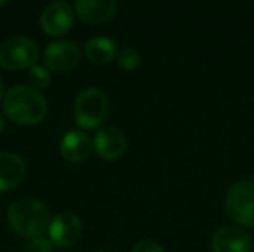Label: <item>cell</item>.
I'll list each match as a JSON object with an SVG mask.
<instances>
[{
  "instance_id": "1",
  "label": "cell",
  "mask_w": 254,
  "mask_h": 252,
  "mask_svg": "<svg viewBox=\"0 0 254 252\" xmlns=\"http://www.w3.org/2000/svg\"><path fill=\"white\" fill-rule=\"evenodd\" d=\"M3 110L16 125H36L45 119L48 104L36 88L16 85L4 95Z\"/></svg>"
},
{
  "instance_id": "2",
  "label": "cell",
  "mask_w": 254,
  "mask_h": 252,
  "mask_svg": "<svg viewBox=\"0 0 254 252\" xmlns=\"http://www.w3.org/2000/svg\"><path fill=\"white\" fill-rule=\"evenodd\" d=\"M7 221L18 235L33 239L42 236L49 227V211L37 199L21 198L10 205Z\"/></svg>"
},
{
  "instance_id": "3",
  "label": "cell",
  "mask_w": 254,
  "mask_h": 252,
  "mask_svg": "<svg viewBox=\"0 0 254 252\" xmlns=\"http://www.w3.org/2000/svg\"><path fill=\"white\" fill-rule=\"evenodd\" d=\"M225 209L237 226L254 229V181L243 180L232 184L225 196Z\"/></svg>"
},
{
  "instance_id": "4",
  "label": "cell",
  "mask_w": 254,
  "mask_h": 252,
  "mask_svg": "<svg viewBox=\"0 0 254 252\" xmlns=\"http://www.w3.org/2000/svg\"><path fill=\"white\" fill-rule=\"evenodd\" d=\"M109 111L107 97L95 88L82 91L74 102V119L82 129L98 128Z\"/></svg>"
},
{
  "instance_id": "5",
  "label": "cell",
  "mask_w": 254,
  "mask_h": 252,
  "mask_svg": "<svg viewBox=\"0 0 254 252\" xmlns=\"http://www.w3.org/2000/svg\"><path fill=\"white\" fill-rule=\"evenodd\" d=\"M37 45L25 36H12L0 45V65L6 70H24L36 65Z\"/></svg>"
},
{
  "instance_id": "6",
  "label": "cell",
  "mask_w": 254,
  "mask_h": 252,
  "mask_svg": "<svg viewBox=\"0 0 254 252\" xmlns=\"http://www.w3.org/2000/svg\"><path fill=\"white\" fill-rule=\"evenodd\" d=\"M49 239L60 248L71 247L82 236V223L71 212H61L49 223Z\"/></svg>"
},
{
  "instance_id": "7",
  "label": "cell",
  "mask_w": 254,
  "mask_h": 252,
  "mask_svg": "<svg viewBox=\"0 0 254 252\" xmlns=\"http://www.w3.org/2000/svg\"><path fill=\"white\" fill-rule=\"evenodd\" d=\"M80 59L77 45L68 40H58L49 43L43 50V61L52 71H67L73 68Z\"/></svg>"
},
{
  "instance_id": "8",
  "label": "cell",
  "mask_w": 254,
  "mask_h": 252,
  "mask_svg": "<svg viewBox=\"0 0 254 252\" xmlns=\"http://www.w3.org/2000/svg\"><path fill=\"white\" fill-rule=\"evenodd\" d=\"M74 21L71 7L64 1H55L46 6L40 15V27L48 36H61L67 33Z\"/></svg>"
},
{
  "instance_id": "9",
  "label": "cell",
  "mask_w": 254,
  "mask_h": 252,
  "mask_svg": "<svg viewBox=\"0 0 254 252\" xmlns=\"http://www.w3.org/2000/svg\"><path fill=\"white\" fill-rule=\"evenodd\" d=\"M250 235L240 226H223L211 239L213 252H252Z\"/></svg>"
},
{
  "instance_id": "10",
  "label": "cell",
  "mask_w": 254,
  "mask_h": 252,
  "mask_svg": "<svg viewBox=\"0 0 254 252\" xmlns=\"http://www.w3.org/2000/svg\"><path fill=\"white\" fill-rule=\"evenodd\" d=\"M94 149L101 159L116 160L127 150V138L124 132L115 126H106L95 134Z\"/></svg>"
},
{
  "instance_id": "11",
  "label": "cell",
  "mask_w": 254,
  "mask_h": 252,
  "mask_svg": "<svg viewBox=\"0 0 254 252\" xmlns=\"http://www.w3.org/2000/svg\"><path fill=\"white\" fill-rule=\"evenodd\" d=\"M92 149H94V143L91 141L89 135L82 131L67 132L60 143L61 156L73 163L83 162L85 159H88Z\"/></svg>"
},
{
  "instance_id": "12",
  "label": "cell",
  "mask_w": 254,
  "mask_h": 252,
  "mask_svg": "<svg viewBox=\"0 0 254 252\" xmlns=\"http://www.w3.org/2000/svg\"><path fill=\"white\" fill-rule=\"evenodd\" d=\"M74 9L83 22L101 24L113 16L116 0H76Z\"/></svg>"
},
{
  "instance_id": "13",
  "label": "cell",
  "mask_w": 254,
  "mask_h": 252,
  "mask_svg": "<svg viewBox=\"0 0 254 252\" xmlns=\"http://www.w3.org/2000/svg\"><path fill=\"white\" fill-rule=\"evenodd\" d=\"M25 177V163L15 154L1 151L0 153V192H7L18 187Z\"/></svg>"
},
{
  "instance_id": "14",
  "label": "cell",
  "mask_w": 254,
  "mask_h": 252,
  "mask_svg": "<svg viewBox=\"0 0 254 252\" xmlns=\"http://www.w3.org/2000/svg\"><path fill=\"white\" fill-rule=\"evenodd\" d=\"M85 55L92 64L103 65V64L110 62L118 55V49H116V45L112 39L104 37V36H98V37H92L86 43Z\"/></svg>"
},
{
  "instance_id": "15",
  "label": "cell",
  "mask_w": 254,
  "mask_h": 252,
  "mask_svg": "<svg viewBox=\"0 0 254 252\" xmlns=\"http://www.w3.org/2000/svg\"><path fill=\"white\" fill-rule=\"evenodd\" d=\"M140 62H141V58H140V53L135 49L127 48V49H122L118 53V64L125 71H132V70L138 68Z\"/></svg>"
},
{
  "instance_id": "16",
  "label": "cell",
  "mask_w": 254,
  "mask_h": 252,
  "mask_svg": "<svg viewBox=\"0 0 254 252\" xmlns=\"http://www.w3.org/2000/svg\"><path fill=\"white\" fill-rule=\"evenodd\" d=\"M28 80H30V83H31L33 88H36V89H43V88H46V86L49 85V82H51V74H49V71H48L45 67H42V65H34V67H31L30 71H28Z\"/></svg>"
},
{
  "instance_id": "17",
  "label": "cell",
  "mask_w": 254,
  "mask_h": 252,
  "mask_svg": "<svg viewBox=\"0 0 254 252\" xmlns=\"http://www.w3.org/2000/svg\"><path fill=\"white\" fill-rule=\"evenodd\" d=\"M30 252H51L52 251V242L51 239H46L45 236H37L30 241L28 245Z\"/></svg>"
},
{
  "instance_id": "18",
  "label": "cell",
  "mask_w": 254,
  "mask_h": 252,
  "mask_svg": "<svg viewBox=\"0 0 254 252\" xmlns=\"http://www.w3.org/2000/svg\"><path fill=\"white\" fill-rule=\"evenodd\" d=\"M131 252H165V251H164V248H162L158 242H155V241H149V239H144V241H140L138 244H135Z\"/></svg>"
},
{
  "instance_id": "19",
  "label": "cell",
  "mask_w": 254,
  "mask_h": 252,
  "mask_svg": "<svg viewBox=\"0 0 254 252\" xmlns=\"http://www.w3.org/2000/svg\"><path fill=\"white\" fill-rule=\"evenodd\" d=\"M1 98H4V85L0 79V101H1Z\"/></svg>"
},
{
  "instance_id": "20",
  "label": "cell",
  "mask_w": 254,
  "mask_h": 252,
  "mask_svg": "<svg viewBox=\"0 0 254 252\" xmlns=\"http://www.w3.org/2000/svg\"><path fill=\"white\" fill-rule=\"evenodd\" d=\"M3 129H4V120H3V117L0 116V134L3 132Z\"/></svg>"
},
{
  "instance_id": "21",
  "label": "cell",
  "mask_w": 254,
  "mask_h": 252,
  "mask_svg": "<svg viewBox=\"0 0 254 252\" xmlns=\"http://www.w3.org/2000/svg\"><path fill=\"white\" fill-rule=\"evenodd\" d=\"M7 1H9V0H0V7H1V6H4Z\"/></svg>"
},
{
  "instance_id": "22",
  "label": "cell",
  "mask_w": 254,
  "mask_h": 252,
  "mask_svg": "<svg viewBox=\"0 0 254 252\" xmlns=\"http://www.w3.org/2000/svg\"><path fill=\"white\" fill-rule=\"evenodd\" d=\"M97 252H110V251H97Z\"/></svg>"
}]
</instances>
